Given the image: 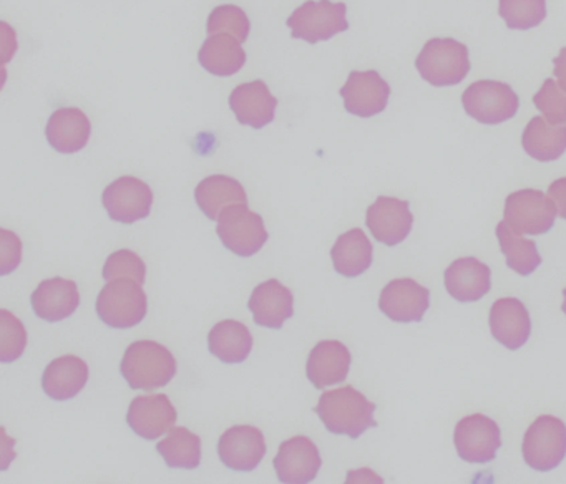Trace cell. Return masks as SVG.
Instances as JSON below:
<instances>
[{"label": "cell", "mask_w": 566, "mask_h": 484, "mask_svg": "<svg viewBox=\"0 0 566 484\" xmlns=\"http://www.w3.org/2000/svg\"><path fill=\"white\" fill-rule=\"evenodd\" d=\"M177 410L167 394H142L128 408L132 430L145 440H157L177 423Z\"/></svg>", "instance_id": "cell-17"}, {"label": "cell", "mask_w": 566, "mask_h": 484, "mask_svg": "<svg viewBox=\"0 0 566 484\" xmlns=\"http://www.w3.org/2000/svg\"><path fill=\"white\" fill-rule=\"evenodd\" d=\"M366 224L370 234L382 244H400L412 231L413 215L409 201L380 196L367 209Z\"/></svg>", "instance_id": "cell-14"}, {"label": "cell", "mask_w": 566, "mask_h": 484, "mask_svg": "<svg viewBox=\"0 0 566 484\" xmlns=\"http://www.w3.org/2000/svg\"><path fill=\"white\" fill-rule=\"evenodd\" d=\"M148 301L135 278H114L97 298V314L112 328H132L147 317Z\"/></svg>", "instance_id": "cell-4"}, {"label": "cell", "mask_w": 566, "mask_h": 484, "mask_svg": "<svg viewBox=\"0 0 566 484\" xmlns=\"http://www.w3.org/2000/svg\"><path fill=\"white\" fill-rule=\"evenodd\" d=\"M91 119L78 108H59L49 119L45 129L49 145L64 155L84 149L91 139Z\"/></svg>", "instance_id": "cell-24"}, {"label": "cell", "mask_w": 566, "mask_h": 484, "mask_svg": "<svg viewBox=\"0 0 566 484\" xmlns=\"http://www.w3.org/2000/svg\"><path fill=\"white\" fill-rule=\"evenodd\" d=\"M453 443L467 463H490L502 446L499 424L485 414H470L457 423Z\"/></svg>", "instance_id": "cell-10"}, {"label": "cell", "mask_w": 566, "mask_h": 484, "mask_svg": "<svg viewBox=\"0 0 566 484\" xmlns=\"http://www.w3.org/2000/svg\"><path fill=\"white\" fill-rule=\"evenodd\" d=\"M522 453L532 470H555L566 456V424L552 414L536 418L523 436Z\"/></svg>", "instance_id": "cell-7"}, {"label": "cell", "mask_w": 566, "mask_h": 484, "mask_svg": "<svg viewBox=\"0 0 566 484\" xmlns=\"http://www.w3.org/2000/svg\"><path fill=\"white\" fill-rule=\"evenodd\" d=\"M218 454L230 470L253 471L266 454L263 431L250 424L230 428L221 434Z\"/></svg>", "instance_id": "cell-16"}, {"label": "cell", "mask_w": 566, "mask_h": 484, "mask_svg": "<svg viewBox=\"0 0 566 484\" xmlns=\"http://www.w3.org/2000/svg\"><path fill=\"white\" fill-rule=\"evenodd\" d=\"M157 451L170 467L195 470L201 463L200 436L184 427L171 428L168 436L157 444Z\"/></svg>", "instance_id": "cell-32"}, {"label": "cell", "mask_w": 566, "mask_h": 484, "mask_svg": "<svg viewBox=\"0 0 566 484\" xmlns=\"http://www.w3.org/2000/svg\"><path fill=\"white\" fill-rule=\"evenodd\" d=\"M208 33H228L241 43L250 36L251 23L243 9L237 6H220L208 17Z\"/></svg>", "instance_id": "cell-35"}, {"label": "cell", "mask_w": 566, "mask_h": 484, "mask_svg": "<svg viewBox=\"0 0 566 484\" xmlns=\"http://www.w3.org/2000/svg\"><path fill=\"white\" fill-rule=\"evenodd\" d=\"M120 371L134 390H155L174 380L177 360L165 345L138 340L125 350Z\"/></svg>", "instance_id": "cell-2"}, {"label": "cell", "mask_w": 566, "mask_h": 484, "mask_svg": "<svg viewBox=\"0 0 566 484\" xmlns=\"http://www.w3.org/2000/svg\"><path fill=\"white\" fill-rule=\"evenodd\" d=\"M316 413L327 431L334 434L359 438L369 428L377 427L376 403L367 400L356 388H337V390L324 391L316 407Z\"/></svg>", "instance_id": "cell-1"}, {"label": "cell", "mask_w": 566, "mask_h": 484, "mask_svg": "<svg viewBox=\"0 0 566 484\" xmlns=\"http://www.w3.org/2000/svg\"><path fill=\"white\" fill-rule=\"evenodd\" d=\"M496 238H499L500 249L506 257V265L516 274L526 277L542 264L536 242L520 238L518 232L513 231L505 221L499 222L496 225Z\"/></svg>", "instance_id": "cell-31"}, {"label": "cell", "mask_w": 566, "mask_h": 484, "mask_svg": "<svg viewBox=\"0 0 566 484\" xmlns=\"http://www.w3.org/2000/svg\"><path fill=\"white\" fill-rule=\"evenodd\" d=\"M102 201L111 219L122 224H134L150 214L154 191L142 179L122 176L105 188Z\"/></svg>", "instance_id": "cell-11"}, {"label": "cell", "mask_w": 566, "mask_h": 484, "mask_svg": "<svg viewBox=\"0 0 566 484\" xmlns=\"http://www.w3.org/2000/svg\"><path fill=\"white\" fill-rule=\"evenodd\" d=\"M208 347L224 364H241L250 357L253 335L241 322L223 320L211 328Z\"/></svg>", "instance_id": "cell-30"}, {"label": "cell", "mask_w": 566, "mask_h": 484, "mask_svg": "<svg viewBox=\"0 0 566 484\" xmlns=\"http://www.w3.org/2000/svg\"><path fill=\"white\" fill-rule=\"evenodd\" d=\"M254 322L261 327L281 328L294 314L293 292L276 278L263 282L254 288L248 304Z\"/></svg>", "instance_id": "cell-22"}, {"label": "cell", "mask_w": 566, "mask_h": 484, "mask_svg": "<svg viewBox=\"0 0 566 484\" xmlns=\"http://www.w3.org/2000/svg\"><path fill=\"white\" fill-rule=\"evenodd\" d=\"M319 450L313 440L307 436H294L284 441L274 457V470L277 480L287 484L311 483L319 473Z\"/></svg>", "instance_id": "cell-13"}, {"label": "cell", "mask_w": 566, "mask_h": 484, "mask_svg": "<svg viewBox=\"0 0 566 484\" xmlns=\"http://www.w3.org/2000/svg\"><path fill=\"white\" fill-rule=\"evenodd\" d=\"M124 277L135 278L142 285L147 278V265H145L144 259L130 249L114 252L104 265L105 281Z\"/></svg>", "instance_id": "cell-37"}, {"label": "cell", "mask_w": 566, "mask_h": 484, "mask_svg": "<svg viewBox=\"0 0 566 484\" xmlns=\"http://www.w3.org/2000/svg\"><path fill=\"white\" fill-rule=\"evenodd\" d=\"M2 251H0V259H2V274H11L12 271L19 267L22 259V242L14 232L2 229Z\"/></svg>", "instance_id": "cell-38"}, {"label": "cell", "mask_w": 566, "mask_h": 484, "mask_svg": "<svg viewBox=\"0 0 566 484\" xmlns=\"http://www.w3.org/2000/svg\"><path fill=\"white\" fill-rule=\"evenodd\" d=\"M416 66L430 85H459L470 72L469 49L453 39H432L420 50Z\"/></svg>", "instance_id": "cell-3"}, {"label": "cell", "mask_w": 566, "mask_h": 484, "mask_svg": "<svg viewBox=\"0 0 566 484\" xmlns=\"http://www.w3.org/2000/svg\"><path fill=\"white\" fill-rule=\"evenodd\" d=\"M563 297H565V302H563L562 308H563V312H565V315H566V288H565V291H563Z\"/></svg>", "instance_id": "cell-41"}, {"label": "cell", "mask_w": 566, "mask_h": 484, "mask_svg": "<svg viewBox=\"0 0 566 484\" xmlns=\"http://www.w3.org/2000/svg\"><path fill=\"white\" fill-rule=\"evenodd\" d=\"M88 381V365L81 357L65 355L45 368L42 388L52 400L65 401L77 397Z\"/></svg>", "instance_id": "cell-25"}, {"label": "cell", "mask_w": 566, "mask_h": 484, "mask_svg": "<svg viewBox=\"0 0 566 484\" xmlns=\"http://www.w3.org/2000/svg\"><path fill=\"white\" fill-rule=\"evenodd\" d=\"M349 348L337 340L319 341L307 358L306 375L316 388L343 383L349 375Z\"/></svg>", "instance_id": "cell-23"}, {"label": "cell", "mask_w": 566, "mask_h": 484, "mask_svg": "<svg viewBox=\"0 0 566 484\" xmlns=\"http://www.w3.org/2000/svg\"><path fill=\"white\" fill-rule=\"evenodd\" d=\"M32 308L42 320L61 322L74 315L81 305L77 284L67 278L52 277L41 282L32 294Z\"/></svg>", "instance_id": "cell-21"}, {"label": "cell", "mask_w": 566, "mask_h": 484, "mask_svg": "<svg viewBox=\"0 0 566 484\" xmlns=\"http://www.w3.org/2000/svg\"><path fill=\"white\" fill-rule=\"evenodd\" d=\"M443 282L450 297L463 304L476 302L489 294L492 287V271L479 259H457L447 267Z\"/></svg>", "instance_id": "cell-20"}, {"label": "cell", "mask_w": 566, "mask_h": 484, "mask_svg": "<svg viewBox=\"0 0 566 484\" xmlns=\"http://www.w3.org/2000/svg\"><path fill=\"white\" fill-rule=\"evenodd\" d=\"M553 65H555V78L558 80L559 86L566 90V49L559 50L558 56L553 60Z\"/></svg>", "instance_id": "cell-40"}, {"label": "cell", "mask_w": 566, "mask_h": 484, "mask_svg": "<svg viewBox=\"0 0 566 484\" xmlns=\"http://www.w3.org/2000/svg\"><path fill=\"white\" fill-rule=\"evenodd\" d=\"M548 198L555 202L559 218L566 219V178L556 179L549 185Z\"/></svg>", "instance_id": "cell-39"}, {"label": "cell", "mask_w": 566, "mask_h": 484, "mask_svg": "<svg viewBox=\"0 0 566 484\" xmlns=\"http://www.w3.org/2000/svg\"><path fill=\"white\" fill-rule=\"evenodd\" d=\"M490 330L493 338L510 350H518L528 341L532 320L525 304L518 298L503 297L490 308Z\"/></svg>", "instance_id": "cell-18"}, {"label": "cell", "mask_w": 566, "mask_h": 484, "mask_svg": "<svg viewBox=\"0 0 566 484\" xmlns=\"http://www.w3.org/2000/svg\"><path fill=\"white\" fill-rule=\"evenodd\" d=\"M536 108L552 125H565L566 123V90L559 86L556 80L548 78L542 88L533 96Z\"/></svg>", "instance_id": "cell-36"}, {"label": "cell", "mask_w": 566, "mask_h": 484, "mask_svg": "<svg viewBox=\"0 0 566 484\" xmlns=\"http://www.w3.org/2000/svg\"><path fill=\"white\" fill-rule=\"evenodd\" d=\"M344 106L350 115L370 118L379 115L389 103L390 86L376 70L353 72L340 88Z\"/></svg>", "instance_id": "cell-12"}, {"label": "cell", "mask_w": 566, "mask_h": 484, "mask_svg": "<svg viewBox=\"0 0 566 484\" xmlns=\"http://www.w3.org/2000/svg\"><path fill=\"white\" fill-rule=\"evenodd\" d=\"M195 199L207 218L217 221L231 204L248 202L247 191L238 179L224 175L205 178L195 189Z\"/></svg>", "instance_id": "cell-27"}, {"label": "cell", "mask_w": 566, "mask_h": 484, "mask_svg": "<svg viewBox=\"0 0 566 484\" xmlns=\"http://www.w3.org/2000/svg\"><path fill=\"white\" fill-rule=\"evenodd\" d=\"M373 244L363 229H350L337 238L331 257L334 269L344 277H359L373 264Z\"/></svg>", "instance_id": "cell-28"}, {"label": "cell", "mask_w": 566, "mask_h": 484, "mask_svg": "<svg viewBox=\"0 0 566 484\" xmlns=\"http://www.w3.org/2000/svg\"><path fill=\"white\" fill-rule=\"evenodd\" d=\"M499 15L513 30H530L546 19V0H500Z\"/></svg>", "instance_id": "cell-33"}, {"label": "cell", "mask_w": 566, "mask_h": 484, "mask_svg": "<svg viewBox=\"0 0 566 484\" xmlns=\"http://www.w3.org/2000/svg\"><path fill=\"white\" fill-rule=\"evenodd\" d=\"M463 108L483 125H499L509 122L518 112V95L509 83L495 80H480L472 83L462 95Z\"/></svg>", "instance_id": "cell-8"}, {"label": "cell", "mask_w": 566, "mask_h": 484, "mask_svg": "<svg viewBox=\"0 0 566 484\" xmlns=\"http://www.w3.org/2000/svg\"><path fill=\"white\" fill-rule=\"evenodd\" d=\"M28 347L24 324L9 311H0V360L4 364L18 360Z\"/></svg>", "instance_id": "cell-34"}, {"label": "cell", "mask_w": 566, "mask_h": 484, "mask_svg": "<svg viewBox=\"0 0 566 484\" xmlns=\"http://www.w3.org/2000/svg\"><path fill=\"white\" fill-rule=\"evenodd\" d=\"M230 106L241 125L264 128L274 119L277 99L261 80L237 86L230 96Z\"/></svg>", "instance_id": "cell-19"}, {"label": "cell", "mask_w": 566, "mask_h": 484, "mask_svg": "<svg viewBox=\"0 0 566 484\" xmlns=\"http://www.w3.org/2000/svg\"><path fill=\"white\" fill-rule=\"evenodd\" d=\"M522 145L530 158L555 161L566 151V125H548L545 118L535 116L523 131Z\"/></svg>", "instance_id": "cell-29"}, {"label": "cell", "mask_w": 566, "mask_h": 484, "mask_svg": "<svg viewBox=\"0 0 566 484\" xmlns=\"http://www.w3.org/2000/svg\"><path fill=\"white\" fill-rule=\"evenodd\" d=\"M429 305V288L413 278H396L380 292L379 308L394 322H420Z\"/></svg>", "instance_id": "cell-15"}, {"label": "cell", "mask_w": 566, "mask_h": 484, "mask_svg": "<svg viewBox=\"0 0 566 484\" xmlns=\"http://www.w3.org/2000/svg\"><path fill=\"white\" fill-rule=\"evenodd\" d=\"M200 65L217 76H231L240 72L247 63V52L241 42L228 33H214L205 40L198 52Z\"/></svg>", "instance_id": "cell-26"}, {"label": "cell", "mask_w": 566, "mask_h": 484, "mask_svg": "<svg viewBox=\"0 0 566 484\" xmlns=\"http://www.w3.org/2000/svg\"><path fill=\"white\" fill-rule=\"evenodd\" d=\"M346 13V3L307 0L291 13L287 27L293 33V39L306 40L310 43L324 42L349 29Z\"/></svg>", "instance_id": "cell-5"}, {"label": "cell", "mask_w": 566, "mask_h": 484, "mask_svg": "<svg viewBox=\"0 0 566 484\" xmlns=\"http://www.w3.org/2000/svg\"><path fill=\"white\" fill-rule=\"evenodd\" d=\"M555 202L538 189H520L506 198L503 221L518 234H546L555 224Z\"/></svg>", "instance_id": "cell-9"}, {"label": "cell", "mask_w": 566, "mask_h": 484, "mask_svg": "<svg viewBox=\"0 0 566 484\" xmlns=\"http://www.w3.org/2000/svg\"><path fill=\"white\" fill-rule=\"evenodd\" d=\"M217 232L224 248L241 257L258 254L270 238L263 218L248 202L228 206L218 218Z\"/></svg>", "instance_id": "cell-6"}]
</instances>
